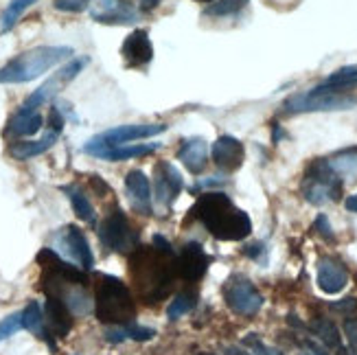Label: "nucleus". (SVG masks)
<instances>
[{
    "label": "nucleus",
    "instance_id": "f257e3e1",
    "mask_svg": "<svg viewBox=\"0 0 357 355\" xmlns=\"http://www.w3.org/2000/svg\"><path fill=\"white\" fill-rule=\"evenodd\" d=\"M193 215L215 239L239 241L252 233V222L248 213L232 204L226 193H202L193 206Z\"/></svg>",
    "mask_w": 357,
    "mask_h": 355
},
{
    "label": "nucleus",
    "instance_id": "f03ea898",
    "mask_svg": "<svg viewBox=\"0 0 357 355\" xmlns=\"http://www.w3.org/2000/svg\"><path fill=\"white\" fill-rule=\"evenodd\" d=\"M70 55H75L70 46H38L24 51L0 68V84H29L70 59Z\"/></svg>",
    "mask_w": 357,
    "mask_h": 355
},
{
    "label": "nucleus",
    "instance_id": "7ed1b4c3",
    "mask_svg": "<svg viewBox=\"0 0 357 355\" xmlns=\"http://www.w3.org/2000/svg\"><path fill=\"white\" fill-rule=\"evenodd\" d=\"M357 105V97L342 88H329V86H316L312 90L296 92L283 103L285 114H307V112H340L351 110Z\"/></svg>",
    "mask_w": 357,
    "mask_h": 355
},
{
    "label": "nucleus",
    "instance_id": "20e7f679",
    "mask_svg": "<svg viewBox=\"0 0 357 355\" xmlns=\"http://www.w3.org/2000/svg\"><path fill=\"white\" fill-rule=\"evenodd\" d=\"M97 289V305L95 312L101 322H112V325H128L134 318V301L130 289L116 276H101Z\"/></svg>",
    "mask_w": 357,
    "mask_h": 355
},
{
    "label": "nucleus",
    "instance_id": "39448f33",
    "mask_svg": "<svg viewBox=\"0 0 357 355\" xmlns=\"http://www.w3.org/2000/svg\"><path fill=\"white\" fill-rule=\"evenodd\" d=\"M167 132L165 123H132V126H119L112 130H105L97 136H92L84 145V151L90 156L101 158L107 149H114L121 145H128L132 141H141V138H151Z\"/></svg>",
    "mask_w": 357,
    "mask_h": 355
},
{
    "label": "nucleus",
    "instance_id": "423d86ee",
    "mask_svg": "<svg viewBox=\"0 0 357 355\" xmlns=\"http://www.w3.org/2000/svg\"><path fill=\"white\" fill-rule=\"evenodd\" d=\"M303 195L309 204L316 206L340 199V195H342V182H340L337 174L329 167L327 160H316L307 169L303 182Z\"/></svg>",
    "mask_w": 357,
    "mask_h": 355
},
{
    "label": "nucleus",
    "instance_id": "0eeeda50",
    "mask_svg": "<svg viewBox=\"0 0 357 355\" xmlns=\"http://www.w3.org/2000/svg\"><path fill=\"white\" fill-rule=\"evenodd\" d=\"M86 64H88V57H73V59H68L66 66H61L38 90L31 92V95L24 99V103L20 105V110H38V107H42L44 103L53 101L59 95V90H64L75 80V77L84 70Z\"/></svg>",
    "mask_w": 357,
    "mask_h": 355
},
{
    "label": "nucleus",
    "instance_id": "6e6552de",
    "mask_svg": "<svg viewBox=\"0 0 357 355\" xmlns=\"http://www.w3.org/2000/svg\"><path fill=\"white\" fill-rule=\"evenodd\" d=\"M224 301L239 316H255L263 307L261 292L248 279H230L224 287Z\"/></svg>",
    "mask_w": 357,
    "mask_h": 355
},
{
    "label": "nucleus",
    "instance_id": "1a4fd4ad",
    "mask_svg": "<svg viewBox=\"0 0 357 355\" xmlns=\"http://www.w3.org/2000/svg\"><path fill=\"white\" fill-rule=\"evenodd\" d=\"M99 237L107 248H112L116 252H130L136 243V233L130 226L128 218L123 215V211H114L110 218L99 226Z\"/></svg>",
    "mask_w": 357,
    "mask_h": 355
},
{
    "label": "nucleus",
    "instance_id": "9d476101",
    "mask_svg": "<svg viewBox=\"0 0 357 355\" xmlns=\"http://www.w3.org/2000/svg\"><path fill=\"white\" fill-rule=\"evenodd\" d=\"M153 195H156V202L160 206H172L176 202V197L182 193L184 189V180L180 176V172L169 163H158L156 165V180H153Z\"/></svg>",
    "mask_w": 357,
    "mask_h": 355
},
{
    "label": "nucleus",
    "instance_id": "9b49d317",
    "mask_svg": "<svg viewBox=\"0 0 357 355\" xmlns=\"http://www.w3.org/2000/svg\"><path fill=\"white\" fill-rule=\"evenodd\" d=\"M90 18L99 24H134L138 11L123 0H95L90 7Z\"/></svg>",
    "mask_w": 357,
    "mask_h": 355
},
{
    "label": "nucleus",
    "instance_id": "f8f14e48",
    "mask_svg": "<svg viewBox=\"0 0 357 355\" xmlns=\"http://www.w3.org/2000/svg\"><path fill=\"white\" fill-rule=\"evenodd\" d=\"M57 241L61 248H66V255L73 257V261L82 270H92V266H95V257H92L90 243L79 228L77 226L61 228V233L57 235Z\"/></svg>",
    "mask_w": 357,
    "mask_h": 355
},
{
    "label": "nucleus",
    "instance_id": "ddd939ff",
    "mask_svg": "<svg viewBox=\"0 0 357 355\" xmlns=\"http://www.w3.org/2000/svg\"><path fill=\"white\" fill-rule=\"evenodd\" d=\"M121 55L130 68L147 66L153 59V44L145 29H134L121 46Z\"/></svg>",
    "mask_w": 357,
    "mask_h": 355
},
{
    "label": "nucleus",
    "instance_id": "4468645a",
    "mask_svg": "<svg viewBox=\"0 0 357 355\" xmlns=\"http://www.w3.org/2000/svg\"><path fill=\"white\" fill-rule=\"evenodd\" d=\"M211 156L215 160V165L222 169V172H237V169L243 165V158H245V149H243V143L235 136H220L217 141L213 143L211 147Z\"/></svg>",
    "mask_w": 357,
    "mask_h": 355
},
{
    "label": "nucleus",
    "instance_id": "2eb2a0df",
    "mask_svg": "<svg viewBox=\"0 0 357 355\" xmlns=\"http://www.w3.org/2000/svg\"><path fill=\"white\" fill-rule=\"evenodd\" d=\"M208 264H211V259L204 252V248H202L197 241H189V243H184V248L176 261V270L180 272L182 279L197 281L199 276H204Z\"/></svg>",
    "mask_w": 357,
    "mask_h": 355
},
{
    "label": "nucleus",
    "instance_id": "dca6fc26",
    "mask_svg": "<svg viewBox=\"0 0 357 355\" xmlns=\"http://www.w3.org/2000/svg\"><path fill=\"white\" fill-rule=\"evenodd\" d=\"M208 141L202 136H189L184 138L180 149H178V160L186 167V172L197 176L204 172L206 160H208Z\"/></svg>",
    "mask_w": 357,
    "mask_h": 355
},
{
    "label": "nucleus",
    "instance_id": "f3484780",
    "mask_svg": "<svg viewBox=\"0 0 357 355\" xmlns=\"http://www.w3.org/2000/svg\"><path fill=\"white\" fill-rule=\"evenodd\" d=\"M44 322L46 329L53 331L57 338H66L73 329V318L66 303L55 294H46V307H44Z\"/></svg>",
    "mask_w": 357,
    "mask_h": 355
},
{
    "label": "nucleus",
    "instance_id": "a211bd4d",
    "mask_svg": "<svg viewBox=\"0 0 357 355\" xmlns=\"http://www.w3.org/2000/svg\"><path fill=\"white\" fill-rule=\"evenodd\" d=\"M349 283V274L340 261L327 257L318 261V287L324 294H337Z\"/></svg>",
    "mask_w": 357,
    "mask_h": 355
},
{
    "label": "nucleus",
    "instance_id": "6ab92c4d",
    "mask_svg": "<svg viewBox=\"0 0 357 355\" xmlns=\"http://www.w3.org/2000/svg\"><path fill=\"white\" fill-rule=\"evenodd\" d=\"M57 138H59L57 132H49L42 138H38V141H15L9 147V156L15 160H29V158L42 156L44 151H49L57 143Z\"/></svg>",
    "mask_w": 357,
    "mask_h": 355
},
{
    "label": "nucleus",
    "instance_id": "aec40b11",
    "mask_svg": "<svg viewBox=\"0 0 357 355\" xmlns=\"http://www.w3.org/2000/svg\"><path fill=\"white\" fill-rule=\"evenodd\" d=\"M126 189L132 197L134 206L141 209L143 213H149L151 184H149V178L141 172V169H132V172L126 176Z\"/></svg>",
    "mask_w": 357,
    "mask_h": 355
},
{
    "label": "nucleus",
    "instance_id": "412c9836",
    "mask_svg": "<svg viewBox=\"0 0 357 355\" xmlns=\"http://www.w3.org/2000/svg\"><path fill=\"white\" fill-rule=\"evenodd\" d=\"M42 114L38 110H18L5 130L7 136H18V138H26V136H33L42 130Z\"/></svg>",
    "mask_w": 357,
    "mask_h": 355
},
{
    "label": "nucleus",
    "instance_id": "4be33fe9",
    "mask_svg": "<svg viewBox=\"0 0 357 355\" xmlns=\"http://www.w3.org/2000/svg\"><path fill=\"white\" fill-rule=\"evenodd\" d=\"M162 145L160 143H134V145H121L114 149H107L101 160H112V163H121V160H130V158H141L147 156V153L158 151Z\"/></svg>",
    "mask_w": 357,
    "mask_h": 355
},
{
    "label": "nucleus",
    "instance_id": "5701e85b",
    "mask_svg": "<svg viewBox=\"0 0 357 355\" xmlns=\"http://www.w3.org/2000/svg\"><path fill=\"white\" fill-rule=\"evenodd\" d=\"M22 327L31 333H36L38 338L49 340V345L53 347V340L49 338V329L44 327V314H42V307L38 301H31L22 310Z\"/></svg>",
    "mask_w": 357,
    "mask_h": 355
},
{
    "label": "nucleus",
    "instance_id": "b1692460",
    "mask_svg": "<svg viewBox=\"0 0 357 355\" xmlns=\"http://www.w3.org/2000/svg\"><path fill=\"white\" fill-rule=\"evenodd\" d=\"M329 167L337 174V178H349V180H357V147L337 151L335 156H331Z\"/></svg>",
    "mask_w": 357,
    "mask_h": 355
},
{
    "label": "nucleus",
    "instance_id": "393cba45",
    "mask_svg": "<svg viewBox=\"0 0 357 355\" xmlns=\"http://www.w3.org/2000/svg\"><path fill=\"white\" fill-rule=\"evenodd\" d=\"M61 301L66 303V307L70 310V314H77V316H86L92 312V299L88 292L77 283L75 287L66 289L64 296H61Z\"/></svg>",
    "mask_w": 357,
    "mask_h": 355
},
{
    "label": "nucleus",
    "instance_id": "a878e982",
    "mask_svg": "<svg viewBox=\"0 0 357 355\" xmlns=\"http://www.w3.org/2000/svg\"><path fill=\"white\" fill-rule=\"evenodd\" d=\"M64 193H68V199H70V204H73V211L75 215L79 218L82 222H88V224H95V206L90 204V199L88 195H84L82 189H77V187H64Z\"/></svg>",
    "mask_w": 357,
    "mask_h": 355
},
{
    "label": "nucleus",
    "instance_id": "bb28decb",
    "mask_svg": "<svg viewBox=\"0 0 357 355\" xmlns=\"http://www.w3.org/2000/svg\"><path fill=\"white\" fill-rule=\"evenodd\" d=\"M36 3H38V0H11V3L5 7L3 15H0V31H3V33L11 31L15 24H18L20 15H22L29 7H33Z\"/></svg>",
    "mask_w": 357,
    "mask_h": 355
},
{
    "label": "nucleus",
    "instance_id": "cd10ccee",
    "mask_svg": "<svg viewBox=\"0 0 357 355\" xmlns=\"http://www.w3.org/2000/svg\"><path fill=\"white\" fill-rule=\"evenodd\" d=\"M314 333L318 335V340L327 347V349H340L342 347V338H340V331H337V327L333 325L331 320H327V318H320V320H316L314 322Z\"/></svg>",
    "mask_w": 357,
    "mask_h": 355
},
{
    "label": "nucleus",
    "instance_id": "c85d7f7f",
    "mask_svg": "<svg viewBox=\"0 0 357 355\" xmlns=\"http://www.w3.org/2000/svg\"><path fill=\"white\" fill-rule=\"evenodd\" d=\"M322 84H324V86H329V88H342V90L357 88V64L337 68V70L331 73Z\"/></svg>",
    "mask_w": 357,
    "mask_h": 355
},
{
    "label": "nucleus",
    "instance_id": "c756f323",
    "mask_svg": "<svg viewBox=\"0 0 357 355\" xmlns=\"http://www.w3.org/2000/svg\"><path fill=\"white\" fill-rule=\"evenodd\" d=\"M248 3H250V0H215V3H211L204 9V13L206 15H217V18H224V15L239 13L241 9H245Z\"/></svg>",
    "mask_w": 357,
    "mask_h": 355
},
{
    "label": "nucleus",
    "instance_id": "7c9ffc66",
    "mask_svg": "<svg viewBox=\"0 0 357 355\" xmlns=\"http://www.w3.org/2000/svg\"><path fill=\"white\" fill-rule=\"evenodd\" d=\"M195 307V294H178L167 307V318L169 320H178L186 316Z\"/></svg>",
    "mask_w": 357,
    "mask_h": 355
},
{
    "label": "nucleus",
    "instance_id": "2f4dec72",
    "mask_svg": "<svg viewBox=\"0 0 357 355\" xmlns=\"http://www.w3.org/2000/svg\"><path fill=\"white\" fill-rule=\"evenodd\" d=\"M20 329H24L22 327V312L5 316L3 320H0V342L7 340V338H11L13 333H18Z\"/></svg>",
    "mask_w": 357,
    "mask_h": 355
},
{
    "label": "nucleus",
    "instance_id": "473e14b6",
    "mask_svg": "<svg viewBox=\"0 0 357 355\" xmlns=\"http://www.w3.org/2000/svg\"><path fill=\"white\" fill-rule=\"evenodd\" d=\"M123 327H126L128 340H134V342H147V340H153V338H156V331L149 327L136 325V322H128V325H123Z\"/></svg>",
    "mask_w": 357,
    "mask_h": 355
},
{
    "label": "nucleus",
    "instance_id": "72a5a7b5",
    "mask_svg": "<svg viewBox=\"0 0 357 355\" xmlns=\"http://www.w3.org/2000/svg\"><path fill=\"white\" fill-rule=\"evenodd\" d=\"M92 0H55V9L66 13H79L90 7Z\"/></svg>",
    "mask_w": 357,
    "mask_h": 355
},
{
    "label": "nucleus",
    "instance_id": "f704fd0d",
    "mask_svg": "<svg viewBox=\"0 0 357 355\" xmlns=\"http://www.w3.org/2000/svg\"><path fill=\"white\" fill-rule=\"evenodd\" d=\"M243 345L252 347L257 355H283L281 351H276V349H270V347H266V345H263V342L259 340V338H255V333H250V335H248L245 340H243Z\"/></svg>",
    "mask_w": 357,
    "mask_h": 355
},
{
    "label": "nucleus",
    "instance_id": "c9c22d12",
    "mask_svg": "<svg viewBox=\"0 0 357 355\" xmlns=\"http://www.w3.org/2000/svg\"><path fill=\"white\" fill-rule=\"evenodd\" d=\"M46 123H49L51 132L61 134V130H64V123H66V116L61 114V110L55 105V107H51V112H49V119H46Z\"/></svg>",
    "mask_w": 357,
    "mask_h": 355
},
{
    "label": "nucleus",
    "instance_id": "e433bc0d",
    "mask_svg": "<svg viewBox=\"0 0 357 355\" xmlns=\"http://www.w3.org/2000/svg\"><path fill=\"white\" fill-rule=\"evenodd\" d=\"M105 340L110 342V345H121V342H126V340H128L126 327H123V325H114L112 329H107V331H105Z\"/></svg>",
    "mask_w": 357,
    "mask_h": 355
},
{
    "label": "nucleus",
    "instance_id": "4c0bfd02",
    "mask_svg": "<svg viewBox=\"0 0 357 355\" xmlns=\"http://www.w3.org/2000/svg\"><path fill=\"white\" fill-rule=\"evenodd\" d=\"M344 333L349 338V345H351L353 355H357V320L355 318H349L344 322Z\"/></svg>",
    "mask_w": 357,
    "mask_h": 355
},
{
    "label": "nucleus",
    "instance_id": "58836bf2",
    "mask_svg": "<svg viewBox=\"0 0 357 355\" xmlns=\"http://www.w3.org/2000/svg\"><path fill=\"white\" fill-rule=\"evenodd\" d=\"M314 228L318 230V233H320L324 239L333 241V230H331V224H329V220H327V215H318V220H316Z\"/></svg>",
    "mask_w": 357,
    "mask_h": 355
},
{
    "label": "nucleus",
    "instance_id": "ea45409f",
    "mask_svg": "<svg viewBox=\"0 0 357 355\" xmlns=\"http://www.w3.org/2000/svg\"><path fill=\"white\" fill-rule=\"evenodd\" d=\"M153 246H151V248H156L160 255H169V257H172L174 255V248H172V243H169L162 235H153Z\"/></svg>",
    "mask_w": 357,
    "mask_h": 355
},
{
    "label": "nucleus",
    "instance_id": "a19ab883",
    "mask_svg": "<svg viewBox=\"0 0 357 355\" xmlns=\"http://www.w3.org/2000/svg\"><path fill=\"white\" fill-rule=\"evenodd\" d=\"M245 255L250 257V259H255V261H266V246H263L261 241L259 243H250L245 248Z\"/></svg>",
    "mask_w": 357,
    "mask_h": 355
},
{
    "label": "nucleus",
    "instance_id": "79ce46f5",
    "mask_svg": "<svg viewBox=\"0 0 357 355\" xmlns=\"http://www.w3.org/2000/svg\"><path fill=\"white\" fill-rule=\"evenodd\" d=\"M344 206H347L351 213H357V193H353V195H349V197H347Z\"/></svg>",
    "mask_w": 357,
    "mask_h": 355
},
{
    "label": "nucleus",
    "instance_id": "37998d69",
    "mask_svg": "<svg viewBox=\"0 0 357 355\" xmlns=\"http://www.w3.org/2000/svg\"><path fill=\"white\" fill-rule=\"evenodd\" d=\"M307 347H309V351H312V355H329V353L324 351L322 347H318V345H316V342H312V340L307 342Z\"/></svg>",
    "mask_w": 357,
    "mask_h": 355
},
{
    "label": "nucleus",
    "instance_id": "c03bdc74",
    "mask_svg": "<svg viewBox=\"0 0 357 355\" xmlns=\"http://www.w3.org/2000/svg\"><path fill=\"white\" fill-rule=\"evenodd\" d=\"M160 0H141V9L143 11H149V9H156Z\"/></svg>",
    "mask_w": 357,
    "mask_h": 355
},
{
    "label": "nucleus",
    "instance_id": "a18cd8bd",
    "mask_svg": "<svg viewBox=\"0 0 357 355\" xmlns=\"http://www.w3.org/2000/svg\"><path fill=\"white\" fill-rule=\"evenodd\" d=\"M226 355H250V353L243 351V349H239V347H228V349H226Z\"/></svg>",
    "mask_w": 357,
    "mask_h": 355
},
{
    "label": "nucleus",
    "instance_id": "49530a36",
    "mask_svg": "<svg viewBox=\"0 0 357 355\" xmlns=\"http://www.w3.org/2000/svg\"><path fill=\"white\" fill-rule=\"evenodd\" d=\"M337 355H351V351L344 349V347H340V349H337Z\"/></svg>",
    "mask_w": 357,
    "mask_h": 355
},
{
    "label": "nucleus",
    "instance_id": "de8ad7c7",
    "mask_svg": "<svg viewBox=\"0 0 357 355\" xmlns=\"http://www.w3.org/2000/svg\"><path fill=\"white\" fill-rule=\"evenodd\" d=\"M199 3H215V0H199Z\"/></svg>",
    "mask_w": 357,
    "mask_h": 355
},
{
    "label": "nucleus",
    "instance_id": "09e8293b",
    "mask_svg": "<svg viewBox=\"0 0 357 355\" xmlns=\"http://www.w3.org/2000/svg\"><path fill=\"white\" fill-rule=\"evenodd\" d=\"M199 355H213V353H199Z\"/></svg>",
    "mask_w": 357,
    "mask_h": 355
},
{
    "label": "nucleus",
    "instance_id": "8fccbe9b",
    "mask_svg": "<svg viewBox=\"0 0 357 355\" xmlns=\"http://www.w3.org/2000/svg\"><path fill=\"white\" fill-rule=\"evenodd\" d=\"M303 355H312V353H303Z\"/></svg>",
    "mask_w": 357,
    "mask_h": 355
}]
</instances>
